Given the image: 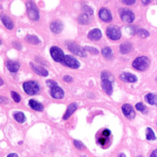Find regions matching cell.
<instances>
[{
    "instance_id": "5",
    "label": "cell",
    "mask_w": 157,
    "mask_h": 157,
    "mask_svg": "<svg viewBox=\"0 0 157 157\" xmlns=\"http://www.w3.org/2000/svg\"><path fill=\"white\" fill-rule=\"evenodd\" d=\"M107 37L113 40H118L121 36V30L119 27L115 25H110L107 28L106 31Z\"/></svg>"
},
{
    "instance_id": "10",
    "label": "cell",
    "mask_w": 157,
    "mask_h": 157,
    "mask_svg": "<svg viewBox=\"0 0 157 157\" xmlns=\"http://www.w3.org/2000/svg\"><path fill=\"white\" fill-rule=\"evenodd\" d=\"M99 17L104 22H110L112 20L110 12L105 8H101L99 10Z\"/></svg>"
},
{
    "instance_id": "17",
    "label": "cell",
    "mask_w": 157,
    "mask_h": 157,
    "mask_svg": "<svg viewBox=\"0 0 157 157\" xmlns=\"http://www.w3.org/2000/svg\"><path fill=\"white\" fill-rule=\"evenodd\" d=\"M77 107L78 105L76 102H72L71 104H69L65 114L63 116V120L68 119L71 117V115L74 113V112L77 109Z\"/></svg>"
},
{
    "instance_id": "26",
    "label": "cell",
    "mask_w": 157,
    "mask_h": 157,
    "mask_svg": "<svg viewBox=\"0 0 157 157\" xmlns=\"http://www.w3.org/2000/svg\"><path fill=\"white\" fill-rule=\"evenodd\" d=\"M14 118L20 123H23L26 120V117L25 114L21 112H15L13 115Z\"/></svg>"
},
{
    "instance_id": "19",
    "label": "cell",
    "mask_w": 157,
    "mask_h": 157,
    "mask_svg": "<svg viewBox=\"0 0 157 157\" xmlns=\"http://www.w3.org/2000/svg\"><path fill=\"white\" fill-rule=\"evenodd\" d=\"M145 101L151 105H157V94L150 93L145 95Z\"/></svg>"
},
{
    "instance_id": "14",
    "label": "cell",
    "mask_w": 157,
    "mask_h": 157,
    "mask_svg": "<svg viewBox=\"0 0 157 157\" xmlns=\"http://www.w3.org/2000/svg\"><path fill=\"white\" fill-rule=\"evenodd\" d=\"M120 78L121 80L123 82H131V83L135 82L137 80V78L135 75L132 74L131 73H128V72L122 73L120 75Z\"/></svg>"
},
{
    "instance_id": "21",
    "label": "cell",
    "mask_w": 157,
    "mask_h": 157,
    "mask_svg": "<svg viewBox=\"0 0 157 157\" xmlns=\"http://www.w3.org/2000/svg\"><path fill=\"white\" fill-rule=\"evenodd\" d=\"M1 20L4 25L9 29H12L13 28V23L9 17L6 15L1 16Z\"/></svg>"
},
{
    "instance_id": "23",
    "label": "cell",
    "mask_w": 157,
    "mask_h": 157,
    "mask_svg": "<svg viewBox=\"0 0 157 157\" xmlns=\"http://www.w3.org/2000/svg\"><path fill=\"white\" fill-rule=\"evenodd\" d=\"M25 40L31 44L36 45L40 42L39 39L34 35H28L25 37Z\"/></svg>"
},
{
    "instance_id": "15",
    "label": "cell",
    "mask_w": 157,
    "mask_h": 157,
    "mask_svg": "<svg viewBox=\"0 0 157 157\" xmlns=\"http://www.w3.org/2000/svg\"><path fill=\"white\" fill-rule=\"evenodd\" d=\"M63 27V26L62 23L58 20H55L52 21L50 25L51 31L55 34L59 33L62 31Z\"/></svg>"
},
{
    "instance_id": "11",
    "label": "cell",
    "mask_w": 157,
    "mask_h": 157,
    "mask_svg": "<svg viewBox=\"0 0 157 157\" xmlns=\"http://www.w3.org/2000/svg\"><path fill=\"white\" fill-rule=\"evenodd\" d=\"M101 87L102 90L108 94L111 95L113 92V88L111 81L109 79H103L101 82Z\"/></svg>"
},
{
    "instance_id": "29",
    "label": "cell",
    "mask_w": 157,
    "mask_h": 157,
    "mask_svg": "<svg viewBox=\"0 0 157 157\" xmlns=\"http://www.w3.org/2000/svg\"><path fill=\"white\" fill-rule=\"evenodd\" d=\"M138 35H139L140 37H147L149 36V33L145 29H142V28H139V29H137L136 30V33Z\"/></svg>"
},
{
    "instance_id": "30",
    "label": "cell",
    "mask_w": 157,
    "mask_h": 157,
    "mask_svg": "<svg viewBox=\"0 0 157 157\" xmlns=\"http://www.w3.org/2000/svg\"><path fill=\"white\" fill-rule=\"evenodd\" d=\"M136 108L137 110H139L142 113H146L147 112V107L142 102H138L137 104H136Z\"/></svg>"
},
{
    "instance_id": "16",
    "label": "cell",
    "mask_w": 157,
    "mask_h": 157,
    "mask_svg": "<svg viewBox=\"0 0 157 157\" xmlns=\"http://www.w3.org/2000/svg\"><path fill=\"white\" fill-rule=\"evenodd\" d=\"M102 36V33L100 29L98 28L91 30L88 34V37L91 40H98Z\"/></svg>"
},
{
    "instance_id": "31",
    "label": "cell",
    "mask_w": 157,
    "mask_h": 157,
    "mask_svg": "<svg viewBox=\"0 0 157 157\" xmlns=\"http://www.w3.org/2000/svg\"><path fill=\"white\" fill-rule=\"evenodd\" d=\"M11 96L12 98H13V101L16 102H19L21 100V97L19 95V94L15 91H11Z\"/></svg>"
},
{
    "instance_id": "6",
    "label": "cell",
    "mask_w": 157,
    "mask_h": 157,
    "mask_svg": "<svg viewBox=\"0 0 157 157\" xmlns=\"http://www.w3.org/2000/svg\"><path fill=\"white\" fill-rule=\"evenodd\" d=\"M50 52L52 58L56 62H62L65 56L63 51L59 47L56 46L51 47Z\"/></svg>"
},
{
    "instance_id": "47",
    "label": "cell",
    "mask_w": 157,
    "mask_h": 157,
    "mask_svg": "<svg viewBox=\"0 0 157 157\" xmlns=\"http://www.w3.org/2000/svg\"><path fill=\"white\" fill-rule=\"evenodd\" d=\"M156 124H157V123H156Z\"/></svg>"
},
{
    "instance_id": "43",
    "label": "cell",
    "mask_w": 157,
    "mask_h": 157,
    "mask_svg": "<svg viewBox=\"0 0 157 157\" xmlns=\"http://www.w3.org/2000/svg\"><path fill=\"white\" fill-rule=\"evenodd\" d=\"M117 157H126V155H125L124 153H120V154L118 155Z\"/></svg>"
},
{
    "instance_id": "28",
    "label": "cell",
    "mask_w": 157,
    "mask_h": 157,
    "mask_svg": "<svg viewBox=\"0 0 157 157\" xmlns=\"http://www.w3.org/2000/svg\"><path fill=\"white\" fill-rule=\"evenodd\" d=\"M78 21L81 24H87L89 22V17L88 15L86 13H82L78 17Z\"/></svg>"
},
{
    "instance_id": "8",
    "label": "cell",
    "mask_w": 157,
    "mask_h": 157,
    "mask_svg": "<svg viewBox=\"0 0 157 157\" xmlns=\"http://www.w3.org/2000/svg\"><path fill=\"white\" fill-rule=\"evenodd\" d=\"M62 63L64 65L72 69H77L80 67L79 61L71 55H66L62 61Z\"/></svg>"
},
{
    "instance_id": "33",
    "label": "cell",
    "mask_w": 157,
    "mask_h": 157,
    "mask_svg": "<svg viewBox=\"0 0 157 157\" xmlns=\"http://www.w3.org/2000/svg\"><path fill=\"white\" fill-rule=\"evenodd\" d=\"M83 11L85 12V13L88 15H91L93 13V10L88 6L85 5L83 6Z\"/></svg>"
},
{
    "instance_id": "35",
    "label": "cell",
    "mask_w": 157,
    "mask_h": 157,
    "mask_svg": "<svg viewBox=\"0 0 157 157\" xmlns=\"http://www.w3.org/2000/svg\"><path fill=\"white\" fill-rule=\"evenodd\" d=\"M110 77H111V74L110 73H109L108 72H107V71L103 72L101 74L102 80H103V79H109V80H110Z\"/></svg>"
},
{
    "instance_id": "36",
    "label": "cell",
    "mask_w": 157,
    "mask_h": 157,
    "mask_svg": "<svg viewBox=\"0 0 157 157\" xmlns=\"http://www.w3.org/2000/svg\"><path fill=\"white\" fill-rule=\"evenodd\" d=\"M46 83H47V86L50 87L51 88L52 87L57 85V83L56 82H55L54 80H47L46 81Z\"/></svg>"
},
{
    "instance_id": "3",
    "label": "cell",
    "mask_w": 157,
    "mask_h": 157,
    "mask_svg": "<svg viewBox=\"0 0 157 157\" xmlns=\"http://www.w3.org/2000/svg\"><path fill=\"white\" fill-rule=\"evenodd\" d=\"M24 91L29 95H33L36 94L40 89L39 85L36 81H28L26 82L23 85Z\"/></svg>"
},
{
    "instance_id": "32",
    "label": "cell",
    "mask_w": 157,
    "mask_h": 157,
    "mask_svg": "<svg viewBox=\"0 0 157 157\" xmlns=\"http://www.w3.org/2000/svg\"><path fill=\"white\" fill-rule=\"evenodd\" d=\"M74 144L75 147L78 150H83V148H85V145H83V144L82 142L79 141V140H74Z\"/></svg>"
},
{
    "instance_id": "2",
    "label": "cell",
    "mask_w": 157,
    "mask_h": 157,
    "mask_svg": "<svg viewBox=\"0 0 157 157\" xmlns=\"http://www.w3.org/2000/svg\"><path fill=\"white\" fill-rule=\"evenodd\" d=\"M66 46L72 53L76 55L81 57H85L86 55L84 48H82L75 42L67 41L66 42Z\"/></svg>"
},
{
    "instance_id": "37",
    "label": "cell",
    "mask_w": 157,
    "mask_h": 157,
    "mask_svg": "<svg viewBox=\"0 0 157 157\" xmlns=\"http://www.w3.org/2000/svg\"><path fill=\"white\" fill-rule=\"evenodd\" d=\"M63 80H64L65 82H67V83H70L72 82L73 80V78L72 77H71L70 75H65L63 77Z\"/></svg>"
},
{
    "instance_id": "40",
    "label": "cell",
    "mask_w": 157,
    "mask_h": 157,
    "mask_svg": "<svg viewBox=\"0 0 157 157\" xmlns=\"http://www.w3.org/2000/svg\"><path fill=\"white\" fill-rule=\"evenodd\" d=\"M13 45L17 48V49H20L21 48V45H20V44H19V43H17V42H15V43H13Z\"/></svg>"
},
{
    "instance_id": "20",
    "label": "cell",
    "mask_w": 157,
    "mask_h": 157,
    "mask_svg": "<svg viewBox=\"0 0 157 157\" xmlns=\"http://www.w3.org/2000/svg\"><path fill=\"white\" fill-rule=\"evenodd\" d=\"M132 49V45L129 42H124L121 43L120 47V51L122 54H126L130 52Z\"/></svg>"
},
{
    "instance_id": "39",
    "label": "cell",
    "mask_w": 157,
    "mask_h": 157,
    "mask_svg": "<svg viewBox=\"0 0 157 157\" xmlns=\"http://www.w3.org/2000/svg\"><path fill=\"white\" fill-rule=\"evenodd\" d=\"M150 157H157V148L155 149L151 153Z\"/></svg>"
},
{
    "instance_id": "12",
    "label": "cell",
    "mask_w": 157,
    "mask_h": 157,
    "mask_svg": "<svg viewBox=\"0 0 157 157\" xmlns=\"http://www.w3.org/2000/svg\"><path fill=\"white\" fill-rule=\"evenodd\" d=\"M50 93L52 96L55 99H61L64 95V91L57 85L51 88Z\"/></svg>"
},
{
    "instance_id": "25",
    "label": "cell",
    "mask_w": 157,
    "mask_h": 157,
    "mask_svg": "<svg viewBox=\"0 0 157 157\" xmlns=\"http://www.w3.org/2000/svg\"><path fill=\"white\" fill-rule=\"evenodd\" d=\"M102 54L105 58L109 59H111L113 56V52L110 47H104L102 48Z\"/></svg>"
},
{
    "instance_id": "22",
    "label": "cell",
    "mask_w": 157,
    "mask_h": 157,
    "mask_svg": "<svg viewBox=\"0 0 157 157\" xmlns=\"http://www.w3.org/2000/svg\"><path fill=\"white\" fill-rule=\"evenodd\" d=\"M29 105L33 109L37 110V111H42L44 109V107L40 103H39L33 99L29 100Z\"/></svg>"
},
{
    "instance_id": "18",
    "label": "cell",
    "mask_w": 157,
    "mask_h": 157,
    "mask_svg": "<svg viewBox=\"0 0 157 157\" xmlns=\"http://www.w3.org/2000/svg\"><path fill=\"white\" fill-rule=\"evenodd\" d=\"M6 64L8 70L12 72H15L18 71L20 68V64L17 61L8 60L6 61Z\"/></svg>"
},
{
    "instance_id": "38",
    "label": "cell",
    "mask_w": 157,
    "mask_h": 157,
    "mask_svg": "<svg viewBox=\"0 0 157 157\" xmlns=\"http://www.w3.org/2000/svg\"><path fill=\"white\" fill-rule=\"evenodd\" d=\"M123 3H124L127 5H132L136 2V1H132V0H124L122 1Z\"/></svg>"
},
{
    "instance_id": "42",
    "label": "cell",
    "mask_w": 157,
    "mask_h": 157,
    "mask_svg": "<svg viewBox=\"0 0 157 157\" xmlns=\"http://www.w3.org/2000/svg\"><path fill=\"white\" fill-rule=\"evenodd\" d=\"M150 1H142V2L144 4V5H147L148 4L150 3Z\"/></svg>"
},
{
    "instance_id": "46",
    "label": "cell",
    "mask_w": 157,
    "mask_h": 157,
    "mask_svg": "<svg viewBox=\"0 0 157 157\" xmlns=\"http://www.w3.org/2000/svg\"><path fill=\"white\" fill-rule=\"evenodd\" d=\"M156 82H157V77L156 78Z\"/></svg>"
},
{
    "instance_id": "24",
    "label": "cell",
    "mask_w": 157,
    "mask_h": 157,
    "mask_svg": "<svg viewBox=\"0 0 157 157\" xmlns=\"http://www.w3.org/2000/svg\"><path fill=\"white\" fill-rule=\"evenodd\" d=\"M145 135H146V139L148 140H154L156 139V136L154 133V131L151 128H147L145 130Z\"/></svg>"
},
{
    "instance_id": "7",
    "label": "cell",
    "mask_w": 157,
    "mask_h": 157,
    "mask_svg": "<svg viewBox=\"0 0 157 157\" xmlns=\"http://www.w3.org/2000/svg\"><path fill=\"white\" fill-rule=\"evenodd\" d=\"M120 15L121 20L126 23H132L134 20V13L128 9H121L120 10Z\"/></svg>"
},
{
    "instance_id": "27",
    "label": "cell",
    "mask_w": 157,
    "mask_h": 157,
    "mask_svg": "<svg viewBox=\"0 0 157 157\" xmlns=\"http://www.w3.org/2000/svg\"><path fill=\"white\" fill-rule=\"evenodd\" d=\"M108 139H109V137H105L102 134H101V136H99L98 139V142L102 147H106L109 143Z\"/></svg>"
},
{
    "instance_id": "9",
    "label": "cell",
    "mask_w": 157,
    "mask_h": 157,
    "mask_svg": "<svg viewBox=\"0 0 157 157\" xmlns=\"http://www.w3.org/2000/svg\"><path fill=\"white\" fill-rule=\"evenodd\" d=\"M122 112L124 115L128 119H133L135 117L136 113L133 107L128 104H124L122 107Z\"/></svg>"
},
{
    "instance_id": "41",
    "label": "cell",
    "mask_w": 157,
    "mask_h": 157,
    "mask_svg": "<svg viewBox=\"0 0 157 157\" xmlns=\"http://www.w3.org/2000/svg\"><path fill=\"white\" fill-rule=\"evenodd\" d=\"M7 157H18L16 153H10L9 154Z\"/></svg>"
},
{
    "instance_id": "1",
    "label": "cell",
    "mask_w": 157,
    "mask_h": 157,
    "mask_svg": "<svg viewBox=\"0 0 157 157\" xmlns=\"http://www.w3.org/2000/svg\"><path fill=\"white\" fill-rule=\"evenodd\" d=\"M150 64V60L147 56H139L134 59L132 63L134 68L138 71H144L147 70Z\"/></svg>"
},
{
    "instance_id": "13",
    "label": "cell",
    "mask_w": 157,
    "mask_h": 157,
    "mask_svg": "<svg viewBox=\"0 0 157 157\" xmlns=\"http://www.w3.org/2000/svg\"><path fill=\"white\" fill-rule=\"evenodd\" d=\"M30 66H31L32 70L38 75H40L41 76H45V77L47 76L48 75V71L45 68H44L40 66H37L36 64H34L31 63Z\"/></svg>"
},
{
    "instance_id": "4",
    "label": "cell",
    "mask_w": 157,
    "mask_h": 157,
    "mask_svg": "<svg viewBox=\"0 0 157 157\" xmlns=\"http://www.w3.org/2000/svg\"><path fill=\"white\" fill-rule=\"evenodd\" d=\"M27 13L29 18L33 21H37L39 19V12L35 4L31 1L26 4Z\"/></svg>"
},
{
    "instance_id": "45",
    "label": "cell",
    "mask_w": 157,
    "mask_h": 157,
    "mask_svg": "<svg viewBox=\"0 0 157 157\" xmlns=\"http://www.w3.org/2000/svg\"><path fill=\"white\" fill-rule=\"evenodd\" d=\"M136 157H143L142 156H136Z\"/></svg>"
},
{
    "instance_id": "44",
    "label": "cell",
    "mask_w": 157,
    "mask_h": 157,
    "mask_svg": "<svg viewBox=\"0 0 157 157\" xmlns=\"http://www.w3.org/2000/svg\"><path fill=\"white\" fill-rule=\"evenodd\" d=\"M1 85H2L3 84V81H2V79L1 78Z\"/></svg>"
},
{
    "instance_id": "34",
    "label": "cell",
    "mask_w": 157,
    "mask_h": 157,
    "mask_svg": "<svg viewBox=\"0 0 157 157\" xmlns=\"http://www.w3.org/2000/svg\"><path fill=\"white\" fill-rule=\"evenodd\" d=\"M84 50L85 51H88L90 53H93V54H95V55L98 54L99 53V51L96 48L91 47H87V46H86V47H84Z\"/></svg>"
}]
</instances>
